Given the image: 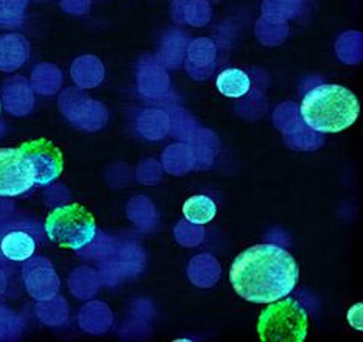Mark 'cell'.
Wrapping results in <instances>:
<instances>
[{"label":"cell","mask_w":363,"mask_h":342,"mask_svg":"<svg viewBox=\"0 0 363 342\" xmlns=\"http://www.w3.org/2000/svg\"><path fill=\"white\" fill-rule=\"evenodd\" d=\"M299 269L281 246L256 244L233 261L230 280L235 292L252 304H272L295 290Z\"/></svg>","instance_id":"cell-1"},{"label":"cell","mask_w":363,"mask_h":342,"mask_svg":"<svg viewBox=\"0 0 363 342\" xmlns=\"http://www.w3.org/2000/svg\"><path fill=\"white\" fill-rule=\"evenodd\" d=\"M303 122L317 132H340L357 120L360 103L350 89L321 84L306 93L299 109Z\"/></svg>","instance_id":"cell-2"},{"label":"cell","mask_w":363,"mask_h":342,"mask_svg":"<svg viewBox=\"0 0 363 342\" xmlns=\"http://www.w3.org/2000/svg\"><path fill=\"white\" fill-rule=\"evenodd\" d=\"M309 327V313L295 299L272 302L259 317L257 333L264 342H303Z\"/></svg>","instance_id":"cell-3"},{"label":"cell","mask_w":363,"mask_h":342,"mask_svg":"<svg viewBox=\"0 0 363 342\" xmlns=\"http://www.w3.org/2000/svg\"><path fill=\"white\" fill-rule=\"evenodd\" d=\"M44 229L50 241L74 251H82L97 234L92 213L77 203L57 207L47 217Z\"/></svg>","instance_id":"cell-4"},{"label":"cell","mask_w":363,"mask_h":342,"mask_svg":"<svg viewBox=\"0 0 363 342\" xmlns=\"http://www.w3.org/2000/svg\"><path fill=\"white\" fill-rule=\"evenodd\" d=\"M145 252L138 243L116 241L114 249L105 257L101 277L108 286H116L128 278L138 277L145 268Z\"/></svg>","instance_id":"cell-5"},{"label":"cell","mask_w":363,"mask_h":342,"mask_svg":"<svg viewBox=\"0 0 363 342\" xmlns=\"http://www.w3.org/2000/svg\"><path fill=\"white\" fill-rule=\"evenodd\" d=\"M35 186V173L19 148H0V196L27 193Z\"/></svg>","instance_id":"cell-6"},{"label":"cell","mask_w":363,"mask_h":342,"mask_svg":"<svg viewBox=\"0 0 363 342\" xmlns=\"http://www.w3.org/2000/svg\"><path fill=\"white\" fill-rule=\"evenodd\" d=\"M22 154L27 157L35 173L36 186H49L61 176L65 170V159L58 147L50 140L38 139L22 143L19 147Z\"/></svg>","instance_id":"cell-7"},{"label":"cell","mask_w":363,"mask_h":342,"mask_svg":"<svg viewBox=\"0 0 363 342\" xmlns=\"http://www.w3.org/2000/svg\"><path fill=\"white\" fill-rule=\"evenodd\" d=\"M38 229L13 224L0 232V256L13 263H22L35 256L38 249Z\"/></svg>","instance_id":"cell-8"},{"label":"cell","mask_w":363,"mask_h":342,"mask_svg":"<svg viewBox=\"0 0 363 342\" xmlns=\"http://www.w3.org/2000/svg\"><path fill=\"white\" fill-rule=\"evenodd\" d=\"M274 123L278 128L284 132V136L287 137V143L295 149L299 151H313L318 149L323 145L321 132H317L311 130L307 126L303 118H299L298 114L286 115L282 108L276 113Z\"/></svg>","instance_id":"cell-9"},{"label":"cell","mask_w":363,"mask_h":342,"mask_svg":"<svg viewBox=\"0 0 363 342\" xmlns=\"http://www.w3.org/2000/svg\"><path fill=\"white\" fill-rule=\"evenodd\" d=\"M194 154V170H208L216 162L220 151V140L209 130H195L186 140Z\"/></svg>","instance_id":"cell-10"},{"label":"cell","mask_w":363,"mask_h":342,"mask_svg":"<svg viewBox=\"0 0 363 342\" xmlns=\"http://www.w3.org/2000/svg\"><path fill=\"white\" fill-rule=\"evenodd\" d=\"M220 275H222V268H220L217 258L211 253H200L194 257L187 268L189 280L203 290L214 286Z\"/></svg>","instance_id":"cell-11"},{"label":"cell","mask_w":363,"mask_h":342,"mask_svg":"<svg viewBox=\"0 0 363 342\" xmlns=\"http://www.w3.org/2000/svg\"><path fill=\"white\" fill-rule=\"evenodd\" d=\"M194 154L187 143H173L164 149L162 169L173 176H183L194 170Z\"/></svg>","instance_id":"cell-12"},{"label":"cell","mask_w":363,"mask_h":342,"mask_svg":"<svg viewBox=\"0 0 363 342\" xmlns=\"http://www.w3.org/2000/svg\"><path fill=\"white\" fill-rule=\"evenodd\" d=\"M126 215L134 226L144 232H152L157 226V212L155 204L145 196H136L126 205Z\"/></svg>","instance_id":"cell-13"},{"label":"cell","mask_w":363,"mask_h":342,"mask_svg":"<svg viewBox=\"0 0 363 342\" xmlns=\"http://www.w3.org/2000/svg\"><path fill=\"white\" fill-rule=\"evenodd\" d=\"M217 89L230 98H240L251 89V79L240 69H226L217 78Z\"/></svg>","instance_id":"cell-14"},{"label":"cell","mask_w":363,"mask_h":342,"mask_svg":"<svg viewBox=\"0 0 363 342\" xmlns=\"http://www.w3.org/2000/svg\"><path fill=\"white\" fill-rule=\"evenodd\" d=\"M138 131L147 140H161L170 131V118L162 110H147L139 117Z\"/></svg>","instance_id":"cell-15"},{"label":"cell","mask_w":363,"mask_h":342,"mask_svg":"<svg viewBox=\"0 0 363 342\" xmlns=\"http://www.w3.org/2000/svg\"><path fill=\"white\" fill-rule=\"evenodd\" d=\"M183 213L187 221L194 224H208L217 215V205L211 198L204 195H195L184 203Z\"/></svg>","instance_id":"cell-16"},{"label":"cell","mask_w":363,"mask_h":342,"mask_svg":"<svg viewBox=\"0 0 363 342\" xmlns=\"http://www.w3.org/2000/svg\"><path fill=\"white\" fill-rule=\"evenodd\" d=\"M175 240L186 248H195L203 243L204 240V229L200 224H194V222L183 220L179 221L175 230H173Z\"/></svg>","instance_id":"cell-17"},{"label":"cell","mask_w":363,"mask_h":342,"mask_svg":"<svg viewBox=\"0 0 363 342\" xmlns=\"http://www.w3.org/2000/svg\"><path fill=\"white\" fill-rule=\"evenodd\" d=\"M136 178L144 186H155L161 181V164L156 162L155 159H145L138 166Z\"/></svg>","instance_id":"cell-18"},{"label":"cell","mask_w":363,"mask_h":342,"mask_svg":"<svg viewBox=\"0 0 363 342\" xmlns=\"http://www.w3.org/2000/svg\"><path fill=\"white\" fill-rule=\"evenodd\" d=\"M116 241H117L116 238H109V236H105L101 232H99V234H96L94 240L88 246H84L82 253L88 252L89 257L105 258L108 253L114 249Z\"/></svg>","instance_id":"cell-19"},{"label":"cell","mask_w":363,"mask_h":342,"mask_svg":"<svg viewBox=\"0 0 363 342\" xmlns=\"http://www.w3.org/2000/svg\"><path fill=\"white\" fill-rule=\"evenodd\" d=\"M362 312H363V305L356 304L350 312H348V322L351 324V327L356 330H363V321H362Z\"/></svg>","instance_id":"cell-20"},{"label":"cell","mask_w":363,"mask_h":342,"mask_svg":"<svg viewBox=\"0 0 363 342\" xmlns=\"http://www.w3.org/2000/svg\"><path fill=\"white\" fill-rule=\"evenodd\" d=\"M0 110H2V105H0Z\"/></svg>","instance_id":"cell-21"}]
</instances>
